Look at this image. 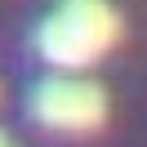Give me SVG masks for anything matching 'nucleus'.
Segmentation results:
<instances>
[{"instance_id": "nucleus-1", "label": "nucleus", "mask_w": 147, "mask_h": 147, "mask_svg": "<svg viewBox=\"0 0 147 147\" xmlns=\"http://www.w3.org/2000/svg\"><path fill=\"white\" fill-rule=\"evenodd\" d=\"M116 40H120V13L107 0H58V9L36 31L40 58L63 71H80L98 63Z\"/></svg>"}, {"instance_id": "nucleus-3", "label": "nucleus", "mask_w": 147, "mask_h": 147, "mask_svg": "<svg viewBox=\"0 0 147 147\" xmlns=\"http://www.w3.org/2000/svg\"><path fill=\"white\" fill-rule=\"evenodd\" d=\"M0 147H13V143H9V138H5V134H0Z\"/></svg>"}, {"instance_id": "nucleus-2", "label": "nucleus", "mask_w": 147, "mask_h": 147, "mask_svg": "<svg viewBox=\"0 0 147 147\" xmlns=\"http://www.w3.org/2000/svg\"><path fill=\"white\" fill-rule=\"evenodd\" d=\"M27 111L45 129L89 134V129H98L107 120V94H102V85L80 80V76H54V80H40L31 89Z\"/></svg>"}]
</instances>
